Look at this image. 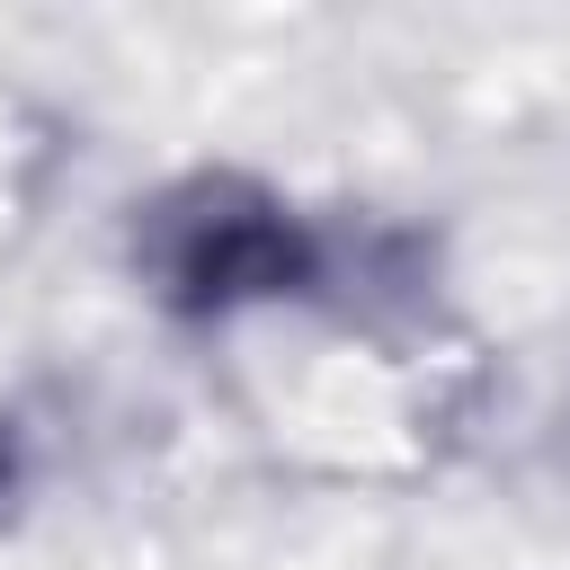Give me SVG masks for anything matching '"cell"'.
<instances>
[{"label":"cell","mask_w":570,"mask_h":570,"mask_svg":"<svg viewBox=\"0 0 570 570\" xmlns=\"http://www.w3.org/2000/svg\"><path fill=\"white\" fill-rule=\"evenodd\" d=\"M151 258H160L169 303H187V312L267 303V294H294L312 276V240L249 187H196V196L160 205Z\"/></svg>","instance_id":"1"},{"label":"cell","mask_w":570,"mask_h":570,"mask_svg":"<svg viewBox=\"0 0 570 570\" xmlns=\"http://www.w3.org/2000/svg\"><path fill=\"white\" fill-rule=\"evenodd\" d=\"M9 472H18V436H9V419H0V490H9Z\"/></svg>","instance_id":"2"}]
</instances>
